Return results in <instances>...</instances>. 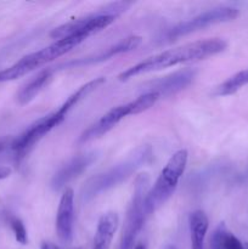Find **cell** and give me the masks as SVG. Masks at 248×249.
<instances>
[{
    "mask_svg": "<svg viewBox=\"0 0 248 249\" xmlns=\"http://www.w3.org/2000/svg\"><path fill=\"white\" fill-rule=\"evenodd\" d=\"M226 48H228V43L220 38L204 39V40L184 44V45L165 50L163 53L151 56V57L136 63L133 67L123 71L118 75V79L121 82H126V80L136 77V75L157 72V71L174 67V66L181 65V63L206 60V58L223 53Z\"/></svg>",
    "mask_w": 248,
    "mask_h": 249,
    "instance_id": "6da1fadb",
    "label": "cell"
},
{
    "mask_svg": "<svg viewBox=\"0 0 248 249\" xmlns=\"http://www.w3.org/2000/svg\"><path fill=\"white\" fill-rule=\"evenodd\" d=\"M95 90L94 84L91 83H87V84L82 85L77 91L73 92L55 112L48 114V116L43 117V118L38 119L34 122L32 125H29L23 133L19 136H17L15 140H12L11 148L15 152V157L17 160H21L33 150L34 146L44 138L48 135L53 128L60 125L63 121L66 119L67 114L70 113L71 109L75 107V105L79 101H82L84 97H87L90 92Z\"/></svg>",
    "mask_w": 248,
    "mask_h": 249,
    "instance_id": "7a4b0ae2",
    "label": "cell"
},
{
    "mask_svg": "<svg viewBox=\"0 0 248 249\" xmlns=\"http://www.w3.org/2000/svg\"><path fill=\"white\" fill-rule=\"evenodd\" d=\"M152 158L153 151L150 145L139 146L118 164L113 165L101 174L88 179L82 189V199L84 202H89L102 192L118 186L124 180L135 174L140 168L148 164Z\"/></svg>",
    "mask_w": 248,
    "mask_h": 249,
    "instance_id": "3957f363",
    "label": "cell"
},
{
    "mask_svg": "<svg viewBox=\"0 0 248 249\" xmlns=\"http://www.w3.org/2000/svg\"><path fill=\"white\" fill-rule=\"evenodd\" d=\"M85 39L87 38L82 36H66V38L55 40L53 44L35 51V53L23 56L16 63L5 68V70L0 71V83L12 82V80L24 77L28 73L36 70V68L43 67L46 63L51 62V61L63 56L65 53H70L72 49L79 45L80 43H83Z\"/></svg>",
    "mask_w": 248,
    "mask_h": 249,
    "instance_id": "277c9868",
    "label": "cell"
},
{
    "mask_svg": "<svg viewBox=\"0 0 248 249\" xmlns=\"http://www.w3.org/2000/svg\"><path fill=\"white\" fill-rule=\"evenodd\" d=\"M189 153L186 150H179L169 158L158 175L153 186L148 190L146 195L145 208L146 215H151L160 208L177 190L180 179L186 169Z\"/></svg>",
    "mask_w": 248,
    "mask_h": 249,
    "instance_id": "5b68a950",
    "label": "cell"
},
{
    "mask_svg": "<svg viewBox=\"0 0 248 249\" xmlns=\"http://www.w3.org/2000/svg\"><path fill=\"white\" fill-rule=\"evenodd\" d=\"M131 6V2L116 1L105 5V7L91 15L82 17V18L73 19V21L63 23L56 27L50 33L53 39H62L71 36H82L84 38L99 33L102 29L107 28L109 24L116 21L117 17L125 12Z\"/></svg>",
    "mask_w": 248,
    "mask_h": 249,
    "instance_id": "8992f818",
    "label": "cell"
},
{
    "mask_svg": "<svg viewBox=\"0 0 248 249\" xmlns=\"http://www.w3.org/2000/svg\"><path fill=\"white\" fill-rule=\"evenodd\" d=\"M148 185H150V178L146 173L138 175L135 185H134L133 196H131L128 209H126L125 220H124L123 229H122L119 249H134L136 237L142 230L145 219L147 218L143 203H145L146 195L150 190Z\"/></svg>",
    "mask_w": 248,
    "mask_h": 249,
    "instance_id": "52a82bcc",
    "label": "cell"
},
{
    "mask_svg": "<svg viewBox=\"0 0 248 249\" xmlns=\"http://www.w3.org/2000/svg\"><path fill=\"white\" fill-rule=\"evenodd\" d=\"M237 16L238 10L235 9V7H215V9L208 10V11L202 12V14L192 17V18L177 23V26H174L173 28H170L168 31L167 38L169 40H174V39L180 38V36H185L187 34L195 33V32L207 28V27L232 21Z\"/></svg>",
    "mask_w": 248,
    "mask_h": 249,
    "instance_id": "ba28073f",
    "label": "cell"
},
{
    "mask_svg": "<svg viewBox=\"0 0 248 249\" xmlns=\"http://www.w3.org/2000/svg\"><path fill=\"white\" fill-rule=\"evenodd\" d=\"M196 73L197 71L195 68L187 67L184 70H179L165 77L150 82L142 88L141 92H153L158 95L159 99L172 96L189 87L196 77Z\"/></svg>",
    "mask_w": 248,
    "mask_h": 249,
    "instance_id": "9c48e42d",
    "label": "cell"
},
{
    "mask_svg": "<svg viewBox=\"0 0 248 249\" xmlns=\"http://www.w3.org/2000/svg\"><path fill=\"white\" fill-rule=\"evenodd\" d=\"M134 107L133 102H126V104L119 105L109 109L107 113H105L96 123L90 125L82 135L79 136V143H88L92 140L101 138L105 134L114 128L122 119L128 116H133Z\"/></svg>",
    "mask_w": 248,
    "mask_h": 249,
    "instance_id": "30bf717a",
    "label": "cell"
},
{
    "mask_svg": "<svg viewBox=\"0 0 248 249\" xmlns=\"http://www.w3.org/2000/svg\"><path fill=\"white\" fill-rule=\"evenodd\" d=\"M97 153L96 152H87L82 155L74 156L71 158L65 165L60 168L57 173L53 175L51 180V187L55 191L62 190L68 182L74 180L75 178L79 177L80 174L85 172L92 163L96 160Z\"/></svg>",
    "mask_w": 248,
    "mask_h": 249,
    "instance_id": "8fae6325",
    "label": "cell"
},
{
    "mask_svg": "<svg viewBox=\"0 0 248 249\" xmlns=\"http://www.w3.org/2000/svg\"><path fill=\"white\" fill-rule=\"evenodd\" d=\"M73 223H74V192L66 189L61 196L56 215V232L65 245H70L73 240Z\"/></svg>",
    "mask_w": 248,
    "mask_h": 249,
    "instance_id": "7c38bea8",
    "label": "cell"
},
{
    "mask_svg": "<svg viewBox=\"0 0 248 249\" xmlns=\"http://www.w3.org/2000/svg\"><path fill=\"white\" fill-rule=\"evenodd\" d=\"M142 43V38L139 36H126V38L122 39L121 41H118L114 45L109 46L108 49H106L102 53H97L94 57H87V58H80L78 61H71V62L63 65V67H79V66H87L90 63H97L102 62V61H106L112 58L113 56L121 55V53H129V51L135 50L136 48L141 45Z\"/></svg>",
    "mask_w": 248,
    "mask_h": 249,
    "instance_id": "4fadbf2b",
    "label": "cell"
},
{
    "mask_svg": "<svg viewBox=\"0 0 248 249\" xmlns=\"http://www.w3.org/2000/svg\"><path fill=\"white\" fill-rule=\"evenodd\" d=\"M119 226V216L116 212H107L100 218L94 237L92 249H108Z\"/></svg>",
    "mask_w": 248,
    "mask_h": 249,
    "instance_id": "5bb4252c",
    "label": "cell"
},
{
    "mask_svg": "<svg viewBox=\"0 0 248 249\" xmlns=\"http://www.w3.org/2000/svg\"><path fill=\"white\" fill-rule=\"evenodd\" d=\"M55 70L48 68L41 72H39L35 77L32 78L23 88L17 94V101L19 105H27L31 101H33L36 97V95L51 82Z\"/></svg>",
    "mask_w": 248,
    "mask_h": 249,
    "instance_id": "9a60e30c",
    "label": "cell"
},
{
    "mask_svg": "<svg viewBox=\"0 0 248 249\" xmlns=\"http://www.w3.org/2000/svg\"><path fill=\"white\" fill-rule=\"evenodd\" d=\"M190 235H191V249H204L207 231L209 228L208 216L204 212L195 211L189 218Z\"/></svg>",
    "mask_w": 248,
    "mask_h": 249,
    "instance_id": "2e32d148",
    "label": "cell"
},
{
    "mask_svg": "<svg viewBox=\"0 0 248 249\" xmlns=\"http://www.w3.org/2000/svg\"><path fill=\"white\" fill-rule=\"evenodd\" d=\"M212 249H246V246L229 230L225 223H220L212 236Z\"/></svg>",
    "mask_w": 248,
    "mask_h": 249,
    "instance_id": "e0dca14e",
    "label": "cell"
},
{
    "mask_svg": "<svg viewBox=\"0 0 248 249\" xmlns=\"http://www.w3.org/2000/svg\"><path fill=\"white\" fill-rule=\"evenodd\" d=\"M245 85H248V68L240 71V72L235 73L230 78H228L225 82H223L216 88L214 94L216 96H228V95L235 94Z\"/></svg>",
    "mask_w": 248,
    "mask_h": 249,
    "instance_id": "ac0fdd59",
    "label": "cell"
},
{
    "mask_svg": "<svg viewBox=\"0 0 248 249\" xmlns=\"http://www.w3.org/2000/svg\"><path fill=\"white\" fill-rule=\"evenodd\" d=\"M158 100H159L158 95L153 94V92H141L140 96H138L135 100L131 101L134 107V114H139L147 111Z\"/></svg>",
    "mask_w": 248,
    "mask_h": 249,
    "instance_id": "d6986e66",
    "label": "cell"
},
{
    "mask_svg": "<svg viewBox=\"0 0 248 249\" xmlns=\"http://www.w3.org/2000/svg\"><path fill=\"white\" fill-rule=\"evenodd\" d=\"M10 226H11L12 231H14L15 238L21 245H27L28 242V235H27V230L24 228V224L18 218H11L10 219Z\"/></svg>",
    "mask_w": 248,
    "mask_h": 249,
    "instance_id": "ffe728a7",
    "label": "cell"
},
{
    "mask_svg": "<svg viewBox=\"0 0 248 249\" xmlns=\"http://www.w3.org/2000/svg\"><path fill=\"white\" fill-rule=\"evenodd\" d=\"M10 174H11V169H10V168L0 167V180L6 179Z\"/></svg>",
    "mask_w": 248,
    "mask_h": 249,
    "instance_id": "44dd1931",
    "label": "cell"
},
{
    "mask_svg": "<svg viewBox=\"0 0 248 249\" xmlns=\"http://www.w3.org/2000/svg\"><path fill=\"white\" fill-rule=\"evenodd\" d=\"M11 143H12V141H10V139L0 138V152H1V151H4L9 145L11 146Z\"/></svg>",
    "mask_w": 248,
    "mask_h": 249,
    "instance_id": "7402d4cb",
    "label": "cell"
},
{
    "mask_svg": "<svg viewBox=\"0 0 248 249\" xmlns=\"http://www.w3.org/2000/svg\"><path fill=\"white\" fill-rule=\"evenodd\" d=\"M40 249H60L56 245H53V242H43L41 243Z\"/></svg>",
    "mask_w": 248,
    "mask_h": 249,
    "instance_id": "603a6c76",
    "label": "cell"
},
{
    "mask_svg": "<svg viewBox=\"0 0 248 249\" xmlns=\"http://www.w3.org/2000/svg\"><path fill=\"white\" fill-rule=\"evenodd\" d=\"M134 249H146V246L143 245V243H139V245H136Z\"/></svg>",
    "mask_w": 248,
    "mask_h": 249,
    "instance_id": "cb8c5ba5",
    "label": "cell"
},
{
    "mask_svg": "<svg viewBox=\"0 0 248 249\" xmlns=\"http://www.w3.org/2000/svg\"><path fill=\"white\" fill-rule=\"evenodd\" d=\"M164 249H177V247H174V246H170V245H168V246H165Z\"/></svg>",
    "mask_w": 248,
    "mask_h": 249,
    "instance_id": "d4e9b609",
    "label": "cell"
},
{
    "mask_svg": "<svg viewBox=\"0 0 248 249\" xmlns=\"http://www.w3.org/2000/svg\"><path fill=\"white\" fill-rule=\"evenodd\" d=\"M246 249H248V245H246Z\"/></svg>",
    "mask_w": 248,
    "mask_h": 249,
    "instance_id": "484cf974",
    "label": "cell"
}]
</instances>
